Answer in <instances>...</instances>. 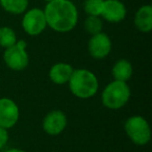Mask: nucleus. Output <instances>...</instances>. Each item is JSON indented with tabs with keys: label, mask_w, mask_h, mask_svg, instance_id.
Here are the masks:
<instances>
[{
	"label": "nucleus",
	"mask_w": 152,
	"mask_h": 152,
	"mask_svg": "<svg viewBox=\"0 0 152 152\" xmlns=\"http://www.w3.org/2000/svg\"><path fill=\"white\" fill-rule=\"evenodd\" d=\"M47 26L57 32H69L78 21V11L70 0H53L44 9Z\"/></svg>",
	"instance_id": "1"
},
{
	"label": "nucleus",
	"mask_w": 152,
	"mask_h": 152,
	"mask_svg": "<svg viewBox=\"0 0 152 152\" xmlns=\"http://www.w3.org/2000/svg\"><path fill=\"white\" fill-rule=\"evenodd\" d=\"M68 83L72 94L80 99L93 97L98 91L97 77L89 70H74Z\"/></svg>",
	"instance_id": "2"
},
{
	"label": "nucleus",
	"mask_w": 152,
	"mask_h": 152,
	"mask_svg": "<svg viewBox=\"0 0 152 152\" xmlns=\"http://www.w3.org/2000/svg\"><path fill=\"white\" fill-rule=\"evenodd\" d=\"M130 90L126 83L114 80L108 83L102 92V103L110 110H119L128 102Z\"/></svg>",
	"instance_id": "3"
},
{
	"label": "nucleus",
	"mask_w": 152,
	"mask_h": 152,
	"mask_svg": "<svg viewBox=\"0 0 152 152\" xmlns=\"http://www.w3.org/2000/svg\"><path fill=\"white\" fill-rule=\"evenodd\" d=\"M124 129L129 139L139 146L148 144L151 139V130L145 118L141 116H132L125 122Z\"/></svg>",
	"instance_id": "4"
},
{
	"label": "nucleus",
	"mask_w": 152,
	"mask_h": 152,
	"mask_svg": "<svg viewBox=\"0 0 152 152\" xmlns=\"http://www.w3.org/2000/svg\"><path fill=\"white\" fill-rule=\"evenodd\" d=\"M27 44L25 41L20 40L17 41L15 45L5 49L3 59L10 69L14 71H22L27 67L29 58L25 50Z\"/></svg>",
	"instance_id": "5"
},
{
	"label": "nucleus",
	"mask_w": 152,
	"mask_h": 152,
	"mask_svg": "<svg viewBox=\"0 0 152 152\" xmlns=\"http://www.w3.org/2000/svg\"><path fill=\"white\" fill-rule=\"evenodd\" d=\"M47 27L44 11L38 7L28 10L22 19V28L28 36H39Z\"/></svg>",
	"instance_id": "6"
},
{
	"label": "nucleus",
	"mask_w": 152,
	"mask_h": 152,
	"mask_svg": "<svg viewBox=\"0 0 152 152\" xmlns=\"http://www.w3.org/2000/svg\"><path fill=\"white\" fill-rule=\"evenodd\" d=\"M88 49L92 57L101 59L106 57L112 50V41L104 32H99L91 37L88 44Z\"/></svg>",
	"instance_id": "7"
},
{
	"label": "nucleus",
	"mask_w": 152,
	"mask_h": 152,
	"mask_svg": "<svg viewBox=\"0 0 152 152\" xmlns=\"http://www.w3.org/2000/svg\"><path fill=\"white\" fill-rule=\"evenodd\" d=\"M19 107L9 98L0 99V127L12 128L19 120Z\"/></svg>",
	"instance_id": "8"
},
{
	"label": "nucleus",
	"mask_w": 152,
	"mask_h": 152,
	"mask_svg": "<svg viewBox=\"0 0 152 152\" xmlns=\"http://www.w3.org/2000/svg\"><path fill=\"white\" fill-rule=\"evenodd\" d=\"M126 7L120 0H104L101 17L110 23H119L126 17Z\"/></svg>",
	"instance_id": "9"
},
{
	"label": "nucleus",
	"mask_w": 152,
	"mask_h": 152,
	"mask_svg": "<svg viewBox=\"0 0 152 152\" xmlns=\"http://www.w3.org/2000/svg\"><path fill=\"white\" fill-rule=\"evenodd\" d=\"M67 126V117L61 110L48 113L43 120V129L50 135H57Z\"/></svg>",
	"instance_id": "10"
},
{
	"label": "nucleus",
	"mask_w": 152,
	"mask_h": 152,
	"mask_svg": "<svg viewBox=\"0 0 152 152\" xmlns=\"http://www.w3.org/2000/svg\"><path fill=\"white\" fill-rule=\"evenodd\" d=\"M134 25L140 31L150 32L152 29V7L145 4L137 11L134 15Z\"/></svg>",
	"instance_id": "11"
},
{
	"label": "nucleus",
	"mask_w": 152,
	"mask_h": 152,
	"mask_svg": "<svg viewBox=\"0 0 152 152\" xmlns=\"http://www.w3.org/2000/svg\"><path fill=\"white\" fill-rule=\"evenodd\" d=\"M73 71L74 69L69 64H55L51 67L50 71H49V78L51 79L52 83H56V85H64L69 81Z\"/></svg>",
	"instance_id": "12"
},
{
	"label": "nucleus",
	"mask_w": 152,
	"mask_h": 152,
	"mask_svg": "<svg viewBox=\"0 0 152 152\" xmlns=\"http://www.w3.org/2000/svg\"><path fill=\"white\" fill-rule=\"evenodd\" d=\"M132 71V66L127 59H119L113 67L112 74L115 80L126 83L131 78Z\"/></svg>",
	"instance_id": "13"
},
{
	"label": "nucleus",
	"mask_w": 152,
	"mask_h": 152,
	"mask_svg": "<svg viewBox=\"0 0 152 152\" xmlns=\"http://www.w3.org/2000/svg\"><path fill=\"white\" fill-rule=\"evenodd\" d=\"M29 0H0V5L5 12L13 15L24 14L27 11Z\"/></svg>",
	"instance_id": "14"
},
{
	"label": "nucleus",
	"mask_w": 152,
	"mask_h": 152,
	"mask_svg": "<svg viewBox=\"0 0 152 152\" xmlns=\"http://www.w3.org/2000/svg\"><path fill=\"white\" fill-rule=\"evenodd\" d=\"M17 42V36L13 28L9 26L0 27V46L3 48H9Z\"/></svg>",
	"instance_id": "15"
},
{
	"label": "nucleus",
	"mask_w": 152,
	"mask_h": 152,
	"mask_svg": "<svg viewBox=\"0 0 152 152\" xmlns=\"http://www.w3.org/2000/svg\"><path fill=\"white\" fill-rule=\"evenodd\" d=\"M83 26L88 34L94 36V34H97L102 31L103 22H102L101 18L98 16H88V18L83 22Z\"/></svg>",
	"instance_id": "16"
},
{
	"label": "nucleus",
	"mask_w": 152,
	"mask_h": 152,
	"mask_svg": "<svg viewBox=\"0 0 152 152\" xmlns=\"http://www.w3.org/2000/svg\"><path fill=\"white\" fill-rule=\"evenodd\" d=\"M104 0H86L83 2V10L88 16L100 17L103 7Z\"/></svg>",
	"instance_id": "17"
},
{
	"label": "nucleus",
	"mask_w": 152,
	"mask_h": 152,
	"mask_svg": "<svg viewBox=\"0 0 152 152\" xmlns=\"http://www.w3.org/2000/svg\"><path fill=\"white\" fill-rule=\"evenodd\" d=\"M7 141H9V132H7V129L0 127V150L7 145Z\"/></svg>",
	"instance_id": "18"
},
{
	"label": "nucleus",
	"mask_w": 152,
	"mask_h": 152,
	"mask_svg": "<svg viewBox=\"0 0 152 152\" xmlns=\"http://www.w3.org/2000/svg\"><path fill=\"white\" fill-rule=\"evenodd\" d=\"M5 152H25V151H23V150H21V149H17V148H13V149L7 150Z\"/></svg>",
	"instance_id": "19"
},
{
	"label": "nucleus",
	"mask_w": 152,
	"mask_h": 152,
	"mask_svg": "<svg viewBox=\"0 0 152 152\" xmlns=\"http://www.w3.org/2000/svg\"><path fill=\"white\" fill-rule=\"evenodd\" d=\"M44 1H46V2H50V1H53V0H44Z\"/></svg>",
	"instance_id": "20"
}]
</instances>
